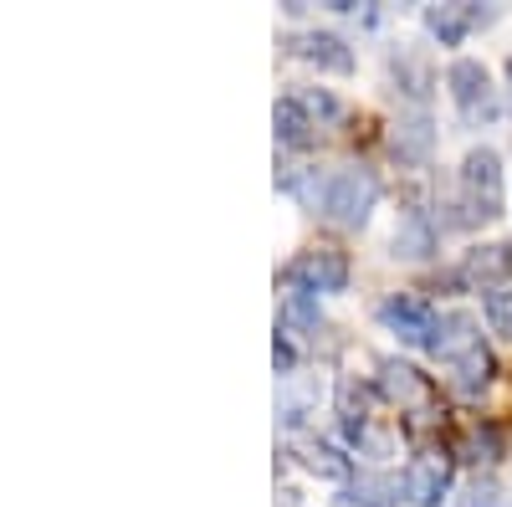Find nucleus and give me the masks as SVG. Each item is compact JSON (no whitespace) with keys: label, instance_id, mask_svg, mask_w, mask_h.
I'll list each match as a JSON object with an SVG mask.
<instances>
[{"label":"nucleus","instance_id":"4be33fe9","mask_svg":"<svg viewBox=\"0 0 512 507\" xmlns=\"http://www.w3.org/2000/svg\"><path fill=\"white\" fill-rule=\"evenodd\" d=\"M456 507H507V497H502V482H497L492 472H477L472 482L461 487Z\"/></svg>","mask_w":512,"mask_h":507},{"label":"nucleus","instance_id":"aec40b11","mask_svg":"<svg viewBox=\"0 0 512 507\" xmlns=\"http://www.w3.org/2000/svg\"><path fill=\"white\" fill-rule=\"evenodd\" d=\"M292 98L308 108V118L318 123V129H338V123H349V103L338 98L333 88H318V82H297Z\"/></svg>","mask_w":512,"mask_h":507},{"label":"nucleus","instance_id":"423d86ee","mask_svg":"<svg viewBox=\"0 0 512 507\" xmlns=\"http://www.w3.org/2000/svg\"><path fill=\"white\" fill-rule=\"evenodd\" d=\"M451 487H456V451H441V446L415 451L400 472V497L410 507H441Z\"/></svg>","mask_w":512,"mask_h":507},{"label":"nucleus","instance_id":"0eeeda50","mask_svg":"<svg viewBox=\"0 0 512 507\" xmlns=\"http://www.w3.org/2000/svg\"><path fill=\"white\" fill-rule=\"evenodd\" d=\"M282 52L297 57V62H308V67H318V72H333V77H349V72H354L349 36H338V31H328V26L287 31V36H282Z\"/></svg>","mask_w":512,"mask_h":507},{"label":"nucleus","instance_id":"f03ea898","mask_svg":"<svg viewBox=\"0 0 512 507\" xmlns=\"http://www.w3.org/2000/svg\"><path fill=\"white\" fill-rule=\"evenodd\" d=\"M379 195H384V185H379V175H374L369 164H338L333 175H328L318 216L333 221V226H344V231H359V226H369Z\"/></svg>","mask_w":512,"mask_h":507},{"label":"nucleus","instance_id":"9d476101","mask_svg":"<svg viewBox=\"0 0 512 507\" xmlns=\"http://www.w3.org/2000/svg\"><path fill=\"white\" fill-rule=\"evenodd\" d=\"M441 251V221L431 216L425 205H405L400 210V221H395V231H390V257L395 262H431Z\"/></svg>","mask_w":512,"mask_h":507},{"label":"nucleus","instance_id":"412c9836","mask_svg":"<svg viewBox=\"0 0 512 507\" xmlns=\"http://www.w3.org/2000/svg\"><path fill=\"white\" fill-rule=\"evenodd\" d=\"M456 456H461V461H477V467H492V461L502 456V431H497V426H472Z\"/></svg>","mask_w":512,"mask_h":507},{"label":"nucleus","instance_id":"6ab92c4d","mask_svg":"<svg viewBox=\"0 0 512 507\" xmlns=\"http://www.w3.org/2000/svg\"><path fill=\"white\" fill-rule=\"evenodd\" d=\"M277 323H282V333H292V338H313V333L323 328V298H313V292H282Z\"/></svg>","mask_w":512,"mask_h":507},{"label":"nucleus","instance_id":"a211bd4d","mask_svg":"<svg viewBox=\"0 0 512 507\" xmlns=\"http://www.w3.org/2000/svg\"><path fill=\"white\" fill-rule=\"evenodd\" d=\"M451 369V390L456 395H466V400H477L492 379H497V354L482 344V349H472V354H461L456 364H446Z\"/></svg>","mask_w":512,"mask_h":507},{"label":"nucleus","instance_id":"39448f33","mask_svg":"<svg viewBox=\"0 0 512 507\" xmlns=\"http://www.w3.org/2000/svg\"><path fill=\"white\" fill-rule=\"evenodd\" d=\"M379 328L384 333H395L400 344H415V349H431V333H436V303L425 298V292L415 287H400V292H384L379 308H374Z\"/></svg>","mask_w":512,"mask_h":507},{"label":"nucleus","instance_id":"f8f14e48","mask_svg":"<svg viewBox=\"0 0 512 507\" xmlns=\"http://www.w3.org/2000/svg\"><path fill=\"white\" fill-rule=\"evenodd\" d=\"M390 154L405 164V169H425L436 154V118L431 108H400L395 123H390Z\"/></svg>","mask_w":512,"mask_h":507},{"label":"nucleus","instance_id":"2eb2a0df","mask_svg":"<svg viewBox=\"0 0 512 507\" xmlns=\"http://www.w3.org/2000/svg\"><path fill=\"white\" fill-rule=\"evenodd\" d=\"M292 456H297V467H303L308 477H323V482H354V456L344 446H333L323 436H297L292 441Z\"/></svg>","mask_w":512,"mask_h":507},{"label":"nucleus","instance_id":"20e7f679","mask_svg":"<svg viewBox=\"0 0 512 507\" xmlns=\"http://www.w3.org/2000/svg\"><path fill=\"white\" fill-rule=\"evenodd\" d=\"M446 88H451V103L456 113L472 123V129H482V123H497L502 113V98L492 88V67L482 57H456L446 67Z\"/></svg>","mask_w":512,"mask_h":507},{"label":"nucleus","instance_id":"1a4fd4ad","mask_svg":"<svg viewBox=\"0 0 512 507\" xmlns=\"http://www.w3.org/2000/svg\"><path fill=\"white\" fill-rule=\"evenodd\" d=\"M456 282L461 292H502L512 282V241H477V246H466L461 251V262H456Z\"/></svg>","mask_w":512,"mask_h":507},{"label":"nucleus","instance_id":"b1692460","mask_svg":"<svg viewBox=\"0 0 512 507\" xmlns=\"http://www.w3.org/2000/svg\"><path fill=\"white\" fill-rule=\"evenodd\" d=\"M272 364H277L282 379H292V369H297V344H292V333H282V328L272 338Z\"/></svg>","mask_w":512,"mask_h":507},{"label":"nucleus","instance_id":"6e6552de","mask_svg":"<svg viewBox=\"0 0 512 507\" xmlns=\"http://www.w3.org/2000/svg\"><path fill=\"white\" fill-rule=\"evenodd\" d=\"M374 390H379V400H390V405H400V410H431V400H436V390H431V379H425L410 359H400V354H384V359H374Z\"/></svg>","mask_w":512,"mask_h":507},{"label":"nucleus","instance_id":"5701e85b","mask_svg":"<svg viewBox=\"0 0 512 507\" xmlns=\"http://www.w3.org/2000/svg\"><path fill=\"white\" fill-rule=\"evenodd\" d=\"M482 318H487V328L502 338V344H512V287L487 292V298H482Z\"/></svg>","mask_w":512,"mask_h":507},{"label":"nucleus","instance_id":"393cba45","mask_svg":"<svg viewBox=\"0 0 512 507\" xmlns=\"http://www.w3.org/2000/svg\"><path fill=\"white\" fill-rule=\"evenodd\" d=\"M507 82H512V57H507Z\"/></svg>","mask_w":512,"mask_h":507},{"label":"nucleus","instance_id":"9b49d317","mask_svg":"<svg viewBox=\"0 0 512 507\" xmlns=\"http://www.w3.org/2000/svg\"><path fill=\"white\" fill-rule=\"evenodd\" d=\"M384 77H390V88L410 103V108H425L431 103V93H436V67H431V57H425L420 47H390V57H384Z\"/></svg>","mask_w":512,"mask_h":507},{"label":"nucleus","instance_id":"dca6fc26","mask_svg":"<svg viewBox=\"0 0 512 507\" xmlns=\"http://www.w3.org/2000/svg\"><path fill=\"white\" fill-rule=\"evenodd\" d=\"M472 349H482V323L472 313H461V308L441 313L436 333H431V349H425V354H436L441 364H456L461 354H472Z\"/></svg>","mask_w":512,"mask_h":507},{"label":"nucleus","instance_id":"f257e3e1","mask_svg":"<svg viewBox=\"0 0 512 507\" xmlns=\"http://www.w3.org/2000/svg\"><path fill=\"white\" fill-rule=\"evenodd\" d=\"M502 190H507V180H502V154H497L492 144H472V149L461 154V164H456V200L441 205V210H451L441 226L472 231V226H482V221H497V216H502Z\"/></svg>","mask_w":512,"mask_h":507},{"label":"nucleus","instance_id":"ddd939ff","mask_svg":"<svg viewBox=\"0 0 512 507\" xmlns=\"http://www.w3.org/2000/svg\"><path fill=\"white\" fill-rule=\"evenodd\" d=\"M497 16H502V6H466V0H456V6H425L420 11V21H425V31H431L436 47H461L466 36L492 26Z\"/></svg>","mask_w":512,"mask_h":507},{"label":"nucleus","instance_id":"f3484780","mask_svg":"<svg viewBox=\"0 0 512 507\" xmlns=\"http://www.w3.org/2000/svg\"><path fill=\"white\" fill-rule=\"evenodd\" d=\"M272 129H277V149H292V154H308V149H318V123L308 118V108L297 103L292 93L287 98H277V108H272Z\"/></svg>","mask_w":512,"mask_h":507},{"label":"nucleus","instance_id":"7ed1b4c3","mask_svg":"<svg viewBox=\"0 0 512 507\" xmlns=\"http://www.w3.org/2000/svg\"><path fill=\"white\" fill-rule=\"evenodd\" d=\"M282 292H313V298H333V292H349L354 282V262L344 246H303L297 257L277 272Z\"/></svg>","mask_w":512,"mask_h":507},{"label":"nucleus","instance_id":"4468645a","mask_svg":"<svg viewBox=\"0 0 512 507\" xmlns=\"http://www.w3.org/2000/svg\"><path fill=\"white\" fill-rule=\"evenodd\" d=\"M374 379L364 374H338V385H333V415H338V426H344V436L359 446L364 431H369V400H374Z\"/></svg>","mask_w":512,"mask_h":507}]
</instances>
